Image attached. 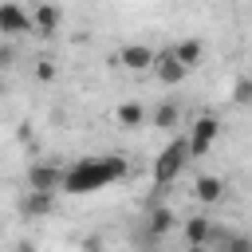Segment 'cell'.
<instances>
[{"label":"cell","mask_w":252,"mask_h":252,"mask_svg":"<svg viewBox=\"0 0 252 252\" xmlns=\"http://www.w3.org/2000/svg\"><path fill=\"white\" fill-rule=\"evenodd\" d=\"M130 173V161L122 154H102V158H79L67 173H63V193L71 197H87V193H98L114 181H122Z\"/></svg>","instance_id":"1"},{"label":"cell","mask_w":252,"mask_h":252,"mask_svg":"<svg viewBox=\"0 0 252 252\" xmlns=\"http://www.w3.org/2000/svg\"><path fill=\"white\" fill-rule=\"evenodd\" d=\"M185 161H189V138H173L158 158H154V185H169V181H177V173L185 169Z\"/></svg>","instance_id":"2"},{"label":"cell","mask_w":252,"mask_h":252,"mask_svg":"<svg viewBox=\"0 0 252 252\" xmlns=\"http://www.w3.org/2000/svg\"><path fill=\"white\" fill-rule=\"evenodd\" d=\"M217 138H220V122H217L213 114H201V118L189 126V158H205Z\"/></svg>","instance_id":"3"},{"label":"cell","mask_w":252,"mask_h":252,"mask_svg":"<svg viewBox=\"0 0 252 252\" xmlns=\"http://www.w3.org/2000/svg\"><path fill=\"white\" fill-rule=\"evenodd\" d=\"M63 173H67V169H59V165L32 161V165H28V189H32V193H55V189H63Z\"/></svg>","instance_id":"4"},{"label":"cell","mask_w":252,"mask_h":252,"mask_svg":"<svg viewBox=\"0 0 252 252\" xmlns=\"http://www.w3.org/2000/svg\"><path fill=\"white\" fill-rule=\"evenodd\" d=\"M154 75H158V83L177 87V83H185V79H189V67H181V63H177V55H173V47H169V51H158Z\"/></svg>","instance_id":"5"},{"label":"cell","mask_w":252,"mask_h":252,"mask_svg":"<svg viewBox=\"0 0 252 252\" xmlns=\"http://www.w3.org/2000/svg\"><path fill=\"white\" fill-rule=\"evenodd\" d=\"M28 28H35V24H32V16H28L20 4H12V0H8V4H0V32H4V35L28 32Z\"/></svg>","instance_id":"6"},{"label":"cell","mask_w":252,"mask_h":252,"mask_svg":"<svg viewBox=\"0 0 252 252\" xmlns=\"http://www.w3.org/2000/svg\"><path fill=\"white\" fill-rule=\"evenodd\" d=\"M118 63H122L126 71H146V67L158 63V55H154L146 43H126V47L118 51Z\"/></svg>","instance_id":"7"},{"label":"cell","mask_w":252,"mask_h":252,"mask_svg":"<svg viewBox=\"0 0 252 252\" xmlns=\"http://www.w3.org/2000/svg\"><path fill=\"white\" fill-rule=\"evenodd\" d=\"M193 197H197L201 205H220V197H224V181H220L217 173H201V177L193 181Z\"/></svg>","instance_id":"8"},{"label":"cell","mask_w":252,"mask_h":252,"mask_svg":"<svg viewBox=\"0 0 252 252\" xmlns=\"http://www.w3.org/2000/svg\"><path fill=\"white\" fill-rule=\"evenodd\" d=\"M51 209H55V193H32V189H28L24 201H20V213L32 217V220H35V217H47Z\"/></svg>","instance_id":"9"},{"label":"cell","mask_w":252,"mask_h":252,"mask_svg":"<svg viewBox=\"0 0 252 252\" xmlns=\"http://www.w3.org/2000/svg\"><path fill=\"white\" fill-rule=\"evenodd\" d=\"M209 236H213V220L209 217H189L185 220V244L189 248H205Z\"/></svg>","instance_id":"10"},{"label":"cell","mask_w":252,"mask_h":252,"mask_svg":"<svg viewBox=\"0 0 252 252\" xmlns=\"http://www.w3.org/2000/svg\"><path fill=\"white\" fill-rule=\"evenodd\" d=\"M59 20H63V12H59L55 4H39V8L32 12V24H35V32H55V28H59Z\"/></svg>","instance_id":"11"},{"label":"cell","mask_w":252,"mask_h":252,"mask_svg":"<svg viewBox=\"0 0 252 252\" xmlns=\"http://www.w3.org/2000/svg\"><path fill=\"white\" fill-rule=\"evenodd\" d=\"M173 209H165V205H158V209H150V220H146V228H150V236H165L169 228H173Z\"/></svg>","instance_id":"12"},{"label":"cell","mask_w":252,"mask_h":252,"mask_svg":"<svg viewBox=\"0 0 252 252\" xmlns=\"http://www.w3.org/2000/svg\"><path fill=\"white\" fill-rule=\"evenodd\" d=\"M201 51H205V47H201V39H181V43L173 47L177 63H181V67H189V71H193V67L201 63Z\"/></svg>","instance_id":"13"},{"label":"cell","mask_w":252,"mask_h":252,"mask_svg":"<svg viewBox=\"0 0 252 252\" xmlns=\"http://www.w3.org/2000/svg\"><path fill=\"white\" fill-rule=\"evenodd\" d=\"M118 122H122L126 130H138V126L146 122V110H142L138 102H122V106H118Z\"/></svg>","instance_id":"14"},{"label":"cell","mask_w":252,"mask_h":252,"mask_svg":"<svg viewBox=\"0 0 252 252\" xmlns=\"http://www.w3.org/2000/svg\"><path fill=\"white\" fill-rule=\"evenodd\" d=\"M177 118H181V110H177V102H161V106H154V126H161V130H169V126H177Z\"/></svg>","instance_id":"15"},{"label":"cell","mask_w":252,"mask_h":252,"mask_svg":"<svg viewBox=\"0 0 252 252\" xmlns=\"http://www.w3.org/2000/svg\"><path fill=\"white\" fill-rule=\"evenodd\" d=\"M232 102H240V106L252 102V79H248V75H240V79L232 83Z\"/></svg>","instance_id":"16"},{"label":"cell","mask_w":252,"mask_h":252,"mask_svg":"<svg viewBox=\"0 0 252 252\" xmlns=\"http://www.w3.org/2000/svg\"><path fill=\"white\" fill-rule=\"evenodd\" d=\"M224 252H252V236H244V232L224 236Z\"/></svg>","instance_id":"17"},{"label":"cell","mask_w":252,"mask_h":252,"mask_svg":"<svg viewBox=\"0 0 252 252\" xmlns=\"http://www.w3.org/2000/svg\"><path fill=\"white\" fill-rule=\"evenodd\" d=\"M35 79H43V83H51V79H55V67H51V59H39V63H35Z\"/></svg>","instance_id":"18"},{"label":"cell","mask_w":252,"mask_h":252,"mask_svg":"<svg viewBox=\"0 0 252 252\" xmlns=\"http://www.w3.org/2000/svg\"><path fill=\"white\" fill-rule=\"evenodd\" d=\"M83 252H102V240H98V236H87V240H83Z\"/></svg>","instance_id":"19"},{"label":"cell","mask_w":252,"mask_h":252,"mask_svg":"<svg viewBox=\"0 0 252 252\" xmlns=\"http://www.w3.org/2000/svg\"><path fill=\"white\" fill-rule=\"evenodd\" d=\"M189 252H209V248H189Z\"/></svg>","instance_id":"20"},{"label":"cell","mask_w":252,"mask_h":252,"mask_svg":"<svg viewBox=\"0 0 252 252\" xmlns=\"http://www.w3.org/2000/svg\"><path fill=\"white\" fill-rule=\"evenodd\" d=\"M24 252H32V248H24Z\"/></svg>","instance_id":"21"}]
</instances>
